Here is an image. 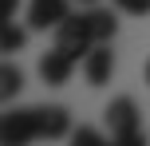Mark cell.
<instances>
[{
	"label": "cell",
	"instance_id": "6da1fadb",
	"mask_svg": "<svg viewBox=\"0 0 150 146\" xmlns=\"http://www.w3.org/2000/svg\"><path fill=\"white\" fill-rule=\"evenodd\" d=\"M107 126H111V138L119 146H142L146 134H142V123H138V107L130 95H119V99L111 103V107L103 111Z\"/></svg>",
	"mask_w": 150,
	"mask_h": 146
},
{
	"label": "cell",
	"instance_id": "7a4b0ae2",
	"mask_svg": "<svg viewBox=\"0 0 150 146\" xmlns=\"http://www.w3.org/2000/svg\"><path fill=\"white\" fill-rule=\"evenodd\" d=\"M55 47L59 51H67L71 59H79L83 63V55L95 47V36H91V28H87V16H67V20L55 28Z\"/></svg>",
	"mask_w": 150,
	"mask_h": 146
},
{
	"label": "cell",
	"instance_id": "3957f363",
	"mask_svg": "<svg viewBox=\"0 0 150 146\" xmlns=\"http://www.w3.org/2000/svg\"><path fill=\"white\" fill-rule=\"evenodd\" d=\"M40 138V123H36V107L32 111H8L0 118V142L4 146H24Z\"/></svg>",
	"mask_w": 150,
	"mask_h": 146
},
{
	"label": "cell",
	"instance_id": "277c9868",
	"mask_svg": "<svg viewBox=\"0 0 150 146\" xmlns=\"http://www.w3.org/2000/svg\"><path fill=\"white\" fill-rule=\"evenodd\" d=\"M67 16H71V0H32V4H28V24L36 32L59 28Z\"/></svg>",
	"mask_w": 150,
	"mask_h": 146
},
{
	"label": "cell",
	"instance_id": "5b68a950",
	"mask_svg": "<svg viewBox=\"0 0 150 146\" xmlns=\"http://www.w3.org/2000/svg\"><path fill=\"white\" fill-rule=\"evenodd\" d=\"M111 75H115V51H111V44H95L87 55H83V79H87L91 87H103V83H111Z\"/></svg>",
	"mask_w": 150,
	"mask_h": 146
},
{
	"label": "cell",
	"instance_id": "8992f818",
	"mask_svg": "<svg viewBox=\"0 0 150 146\" xmlns=\"http://www.w3.org/2000/svg\"><path fill=\"white\" fill-rule=\"evenodd\" d=\"M75 63H79V59H71L67 51L52 47V51L40 59V79H44V83H52V87H63V83L75 75Z\"/></svg>",
	"mask_w": 150,
	"mask_h": 146
},
{
	"label": "cell",
	"instance_id": "52a82bcc",
	"mask_svg": "<svg viewBox=\"0 0 150 146\" xmlns=\"http://www.w3.org/2000/svg\"><path fill=\"white\" fill-rule=\"evenodd\" d=\"M36 123H40V138H67L71 134L67 107H36Z\"/></svg>",
	"mask_w": 150,
	"mask_h": 146
},
{
	"label": "cell",
	"instance_id": "ba28073f",
	"mask_svg": "<svg viewBox=\"0 0 150 146\" xmlns=\"http://www.w3.org/2000/svg\"><path fill=\"white\" fill-rule=\"evenodd\" d=\"M83 16H87V28H91V36H95V44H111V39H115V32H119L115 12H107V8H95V4H91Z\"/></svg>",
	"mask_w": 150,
	"mask_h": 146
},
{
	"label": "cell",
	"instance_id": "9c48e42d",
	"mask_svg": "<svg viewBox=\"0 0 150 146\" xmlns=\"http://www.w3.org/2000/svg\"><path fill=\"white\" fill-rule=\"evenodd\" d=\"M20 87H24V75H20V67H12V63H4L0 67V99H12V95H20Z\"/></svg>",
	"mask_w": 150,
	"mask_h": 146
},
{
	"label": "cell",
	"instance_id": "30bf717a",
	"mask_svg": "<svg viewBox=\"0 0 150 146\" xmlns=\"http://www.w3.org/2000/svg\"><path fill=\"white\" fill-rule=\"evenodd\" d=\"M24 28H16L12 20H4V32H0V51H20L24 47Z\"/></svg>",
	"mask_w": 150,
	"mask_h": 146
},
{
	"label": "cell",
	"instance_id": "8fae6325",
	"mask_svg": "<svg viewBox=\"0 0 150 146\" xmlns=\"http://www.w3.org/2000/svg\"><path fill=\"white\" fill-rule=\"evenodd\" d=\"M111 4L127 16H150V0H111Z\"/></svg>",
	"mask_w": 150,
	"mask_h": 146
},
{
	"label": "cell",
	"instance_id": "7c38bea8",
	"mask_svg": "<svg viewBox=\"0 0 150 146\" xmlns=\"http://www.w3.org/2000/svg\"><path fill=\"white\" fill-rule=\"evenodd\" d=\"M71 142L75 146H103V134L91 130V126H79V130H71Z\"/></svg>",
	"mask_w": 150,
	"mask_h": 146
},
{
	"label": "cell",
	"instance_id": "4fadbf2b",
	"mask_svg": "<svg viewBox=\"0 0 150 146\" xmlns=\"http://www.w3.org/2000/svg\"><path fill=\"white\" fill-rule=\"evenodd\" d=\"M16 4H20V0H0V20H12Z\"/></svg>",
	"mask_w": 150,
	"mask_h": 146
},
{
	"label": "cell",
	"instance_id": "5bb4252c",
	"mask_svg": "<svg viewBox=\"0 0 150 146\" xmlns=\"http://www.w3.org/2000/svg\"><path fill=\"white\" fill-rule=\"evenodd\" d=\"M146 83H150V59H146Z\"/></svg>",
	"mask_w": 150,
	"mask_h": 146
},
{
	"label": "cell",
	"instance_id": "9a60e30c",
	"mask_svg": "<svg viewBox=\"0 0 150 146\" xmlns=\"http://www.w3.org/2000/svg\"><path fill=\"white\" fill-rule=\"evenodd\" d=\"M79 4H99V0H79Z\"/></svg>",
	"mask_w": 150,
	"mask_h": 146
}]
</instances>
